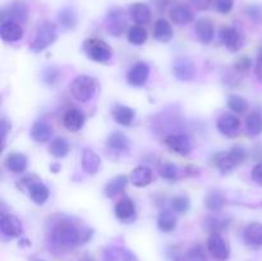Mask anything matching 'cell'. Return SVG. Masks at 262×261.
I'll return each instance as SVG.
<instances>
[{
    "mask_svg": "<svg viewBox=\"0 0 262 261\" xmlns=\"http://www.w3.org/2000/svg\"><path fill=\"white\" fill-rule=\"evenodd\" d=\"M90 235V230L82 229L71 220H60L51 229V240L61 247H76L89 240Z\"/></svg>",
    "mask_w": 262,
    "mask_h": 261,
    "instance_id": "obj_1",
    "label": "cell"
},
{
    "mask_svg": "<svg viewBox=\"0 0 262 261\" xmlns=\"http://www.w3.org/2000/svg\"><path fill=\"white\" fill-rule=\"evenodd\" d=\"M97 89H99V86H97L96 79L90 76L76 77L69 84L71 95L79 102H87L94 99Z\"/></svg>",
    "mask_w": 262,
    "mask_h": 261,
    "instance_id": "obj_2",
    "label": "cell"
},
{
    "mask_svg": "<svg viewBox=\"0 0 262 261\" xmlns=\"http://www.w3.org/2000/svg\"><path fill=\"white\" fill-rule=\"evenodd\" d=\"M247 159V151L241 146H235L228 153H219L214 156V165L223 173L233 170Z\"/></svg>",
    "mask_w": 262,
    "mask_h": 261,
    "instance_id": "obj_3",
    "label": "cell"
},
{
    "mask_svg": "<svg viewBox=\"0 0 262 261\" xmlns=\"http://www.w3.org/2000/svg\"><path fill=\"white\" fill-rule=\"evenodd\" d=\"M83 50L91 60L97 63H106L112 59V49L100 38H87L83 42Z\"/></svg>",
    "mask_w": 262,
    "mask_h": 261,
    "instance_id": "obj_4",
    "label": "cell"
},
{
    "mask_svg": "<svg viewBox=\"0 0 262 261\" xmlns=\"http://www.w3.org/2000/svg\"><path fill=\"white\" fill-rule=\"evenodd\" d=\"M56 37H58L56 26L51 22H45L37 30V33L31 44V50L33 53H41L48 46H50L56 40Z\"/></svg>",
    "mask_w": 262,
    "mask_h": 261,
    "instance_id": "obj_5",
    "label": "cell"
},
{
    "mask_svg": "<svg viewBox=\"0 0 262 261\" xmlns=\"http://www.w3.org/2000/svg\"><path fill=\"white\" fill-rule=\"evenodd\" d=\"M127 28V17L124 10L120 8H113L106 17V30L112 36L119 37Z\"/></svg>",
    "mask_w": 262,
    "mask_h": 261,
    "instance_id": "obj_6",
    "label": "cell"
},
{
    "mask_svg": "<svg viewBox=\"0 0 262 261\" xmlns=\"http://www.w3.org/2000/svg\"><path fill=\"white\" fill-rule=\"evenodd\" d=\"M207 250L212 255V257L216 258L217 261H227L230 255V248L227 241L219 234L214 233L207 240Z\"/></svg>",
    "mask_w": 262,
    "mask_h": 261,
    "instance_id": "obj_7",
    "label": "cell"
},
{
    "mask_svg": "<svg viewBox=\"0 0 262 261\" xmlns=\"http://www.w3.org/2000/svg\"><path fill=\"white\" fill-rule=\"evenodd\" d=\"M22 184H26V189H27L28 194L33 202H36L37 205H42L48 201L50 191L41 181H32L31 178H25L22 181Z\"/></svg>",
    "mask_w": 262,
    "mask_h": 261,
    "instance_id": "obj_8",
    "label": "cell"
},
{
    "mask_svg": "<svg viewBox=\"0 0 262 261\" xmlns=\"http://www.w3.org/2000/svg\"><path fill=\"white\" fill-rule=\"evenodd\" d=\"M165 145L168 146L169 150L179 154V155H188L193 147L191 137L187 135H182V133L168 136L165 138Z\"/></svg>",
    "mask_w": 262,
    "mask_h": 261,
    "instance_id": "obj_9",
    "label": "cell"
},
{
    "mask_svg": "<svg viewBox=\"0 0 262 261\" xmlns=\"http://www.w3.org/2000/svg\"><path fill=\"white\" fill-rule=\"evenodd\" d=\"M0 230L8 238H17L23 234V225L17 216L3 214L0 217Z\"/></svg>",
    "mask_w": 262,
    "mask_h": 261,
    "instance_id": "obj_10",
    "label": "cell"
},
{
    "mask_svg": "<svg viewBox=\"0 0 262 261\" xmlns=\"http://www.w3.org/2000/svg\"><path fill=\"white\" fill-rule=\"evenodd\" d=\"M148 76H150V67L143 61H138L128 72L127 81L130 86L141 87L147 82Z\"/></svg>",
    "mask_w": 262,
    "mask_h": 261,
    "instance_id": "obj_11",
    "label": "cell"
},
{
    "mask_svg": "<svg viewBox=\"0 0 262 261\" xmlns=\"http://www.w3.org/2000/svg\"><path fill=\"white\" fill-rule=\"evenodd\" d=\"M173 73L179 81H191L196 74V67L191 59L179 58L174 61Z\"/></svg>",
    "mask_w": 262,
    "mask_h": 261,
    "instance_id": "obj_12",
    "label": "cell"
},
{
    "mask_svg": "<svg viewBox=\"0 0 262 261\" xmlns=\"http://www.w3.org/2000/svg\"><path fill=\"white\" fill-rule=\"evenodd\" d=\"M27 19V8L22 3H14L4 8L2 12L3 22H26Z\"/></svg>",
    "mask_w": 262,
    "mask_h": 261,
    "instance_id": "obj_13",
    "label": "cell"
},
{
    "mask_svg": "<svg viewBox=\"0 0 262 261\" xmlns=\"http://www.w3.org/2000/svg\"><path fill=\"white\" fill-rule=\"evenodd\" d=\"M115 216L123 223H132L135 222L137 212H136V205L130 199L125 197V199L120 200L115 206Z\"/></svg>",
    "mask_w": 262,
    "mask_h": 261,
    "instance_id": "obj_14",
    "label": "cell"
},
{
    "mask_svg": "<svg viewBox=\"0 0 262 261\" xmlns=\"http://www.w3.org/2000/svg\"><path fill=\"white\" fill-rule=\"evenodd\" d=\"M222 42L229 49L230 51H238L242 48V36L239 35L235 28L233 27H223L219 32Z\"/></svg>",
    "mask_w": 262,
    "mask_h": 261,
    "instance_id": "obj_15",
    "label": "cell"
},
{
    "mask_svg": "<svg viewBox=\"0 0 262 261\" xmlns=\"http://www.w3.org/2000/svg\"><path fill=\"white\" fill-rule=\"evenodd\" d=\"M243 240L247 246L252 248L262 247V224L261 223H251L245 228Z\"/></svg>",
    "mask_w": 262,
    "mask_h": 261,
    "instance_id": "obj_16",
    "label": "cell"
},
{
    "mask_svg": "<svg viewBox=\"0 0 262 261\" xmlns=\"http://www.w3.org/2000/svg\"><path fill=\"white\" fill-rule=\"evenodd\" d=\"M239 128L241 120L234 114H224L217 120V129L220 130V133L225 136L237 135Z\"/></svg>",
    "mask_w": 262,
    "mask_h": 261,
    "instance_id": "obj_17",
    "label": "cell"
},
{
    "mask_svg": "<svg viewBox=\"0 0 262 261\" xmlns=\"http://www.w3.org/2000/svg\"><path fill=\"white\" fill-rule=\"evenodd\" d=\"M0 35L5 42H17L23 37V28L17 22H3Z\"/></svg>",
    "mask_w": 262,
    "mask_h": 261,
    "instance_id": "obj_18",
    "label": "cell"
},
{
    "mask_svg": "<svg viewBox=\"0 0 262 261\" xmlns=\"http://www.w3.org/2000/svg\"><path fill=\"white\" fill-rule=\"evenodd\" d=\"M63 124L71 132H78L84 124V114L79 109H69L63 117Z\"/></svg>",
    "mask_w": 262,
    "mask_h": 261,
    "instance_id": "obj_19",
    "label": "cell"
},
{
    "mask_svg": "<svg viewBox=\"0 0 262 261\" xmlns=\"http://www.w3.org/2000/svg\"><path fill=\"white\" fill-rule=\"evenodd\" d=\"M129 17L135 20L137 25H146L151 19V9L147 4L143 3H135L128 9Z\"/></svg>",
    "mask_w": 262,
    "mask_h": 261,
    "instance_id": "obj_20",
    "label": "cell"
},
{
    "mask_svg": "<svg viewBox=\"0 0 262 261\" xmlns=\"http://www.w3.org/2000/svg\"><path fill=\"white\" fill-rule=\"evenodd\" d=\"M130 182L136 187H146L152 182V170L146 165L135 168L130 173Z\"/></svg>",
    "mask_w": 262,
    "mask_h": 261,
    "instance_id": "obj_21",
    "label": "cell"
},
{
    "mask_svg": "<svg viewBox=\"0 0 262 261\" xmlns=\"http://www.w3.org/2000/svg\"><path fill=\"white\" fill-rule=\"evenodd\" d=\"M196 33L202 44H210L214 38V25L209 18H200L196 22Z\"/></svg>",
    "mask_w": 262,
    "mask_h": 261,
    "instance_id": "obj_22",
    "label": "cell"
},
{
    "mask_svg": "<svg viewBox=\"0 0 262 261\" xmlns=\"http://www.w3.org/2000/svg\"><path fill=\"white\" fill-rule=\"evenodd\" d=\"M53 136V128L43 120H37L33 123L31 127V137L36 141V142H48Z\"/></svg>",
    "mask_w": 262,
    "mask_h": 261,
    "instance_id": "obj_23",
    "label": "cell"
},
{
    "mask_svg": "<svg viewBox=\"0 0 262 261\" xmlns=\"http://www.w3.org/2000/svg\"><path fill=\"white\" fill-rule=\"evenodd\" d=\"M170 19L178 26L188 25L189 22L193 20V13L186 5H174L170 10Z\"/></svg>",
    "mask_w": 262,
    "mask_h": 261,
    "instance_id": "obj_24",
    "label": "cell"
},
{
    "mask_svg": "<svg viewBox=\"0 0 262 261\" xmlns=\"http://www.w3.org/2000/svg\"><path fill=\"white\" fill-rule=\"evenodd\" d=\"M81 164L82 168L87 174H96L97 170L100 169V165H101V159L95 151L87 148L82 154Z\"/></svg>",
    "mask_w": 262,
    "mask_h": 261,
    "instance_id": "obj_25",
    "label": "cell"
},
{
    "mask_svg": "<svg viewBox=\"0 0 262 261\" xmlns=\"http://www.w3.org/2000/svg\"><path fill=\"white\" fill-rule=\"evenodd\" d=\"M112 114L115 122L120 125H130L136 117L135 110L129 106H124V105H117L113 109Z\"/></svg>",
    "mask_w": 262,
    "mask_h": 261,
    "instance_id": "obj_26",
    "label": "cell"
},
{
    "mask_svg": "<svg viewBox=\"0 0 262 261\" xmlns=\"http://www.w3.org/2000/svg\"><path fill=\"white\" fill-rule=\"evenodd\" d=\"M154 37L160 42H169L173 38V28L166 19H158L154 25Z\"/></svg>",
    "mask_w": 262,
    "mask_h": 261,
    "instance_id": "obj_27",
    "label": "cell"
},
{
    "mask_svg": "<svg viewBox=\"0 0 262 261\" xmlns=\"http://www.w3.org/2000/svg\"><path fill=\"white\" fill-rule=\"evenodd\" d=\"M106 145L110 150L117 151V153H124V151L129 150V140L122 132L112 133L107 138Z\"/></svg>",
    "mask_w": 262,
    "mask_h": 261,
    "instance_id": "obj_28",
    "label": "cell"
},
{
    "mask_svg": "<svg viewBox=\"0 0 262 261\" xmlns=\"http://www.w3.org/2000/svg\"><path fill=\"white\" fill-rule=\"evenodd\" d=\"M105 261H136L135 255L130 251L122 247H109L105 250L104 253Z\"/></svg>",
    "mask_w": 262,
    "mask_h": 261,
    "instance_id": "obj_29",
    "label": "cell"
},
{
    "mask_svg": "<svg viewBox=\"0 0 262 261\" xmlns=\"http://www.w3.org/2000/svg\"><path fill=\"white\" fill-rule=\"evenodd\" d=\"M5 166L12 173H22L27 168V158L20 153L9 154L5 160Z\"/></svg>",
    "mask_w": 262,
    "mask_h": 261,
    "instance_id": "obj_30",
    "label": "cell"
},
{
    "mask_svg": "<svg viewBox=\"0 0 262 261\" xmlns=\"http://www.w3.org/2000/svg\"><path fill=\"white\" fill-rule=\"evenodd\" d=\"M228 225H229V220L225 219V217L217 216V215H210L204 220V228L209 230L211 234H214V233H219L220 234L223 230L227 229Z\"/></svg>",
    "mask_w": 262,
    "mask_h": 261,
    "instance_id": "obj_31",
    "label": "cell"
},
{
    "mask_svg": "<svg viewBox=\"0 0 262 261\" xmlns=\"http://www.w3.org/2000/svg\"><path fill=\"white\" fill-rule=\"evenodd\" d=\"M158 227L164 233L173 232L177 227V217L174 215V212L170 211V210H163L159 214Z\"/></svg>",
    "mask_w": 262,
    "mask_h": 261,
    "instance_id": "obj_32",
    "label": "cell"
},
{
    "mask_svg": "<svg viewBox=\"0 0 262 261\" xmlns=\"http://www.w3.org/2000/svg\"><path fill=\"white\" fill-rule=\"evenodd\" d=\"M58 20L60 23L61 27H64L66 30H72L77 26V20H78V17H77V12L74 8L66 7L58 13Z\"/></svg>",
    "mask_w": 262,
    "mask_h": 261,
    "instance_id": "obj_33",
    "label": "cell"
},
{
    "mask_svg": "<svg viewBox=\"0 0 262 261\" xmlns=\"http://www.w3.org/2000/svg\"><path fill=\"white\" fill-rule=\"evenodd\" d=\"M127 184L128 178L125 176L115 177L114 179L107 182L106 186H105V194H106V197H109V199H113V197H115L117 194H119L120 192L127 187Z\"/></svg>",
    "mask_w": 262,
    "mask_h": 261,
    "instance_id": "obj_34",
    "label": "cell"
},
{
    "mask_svg": "<svg viewBox=\"0 0 262 261\" xmlns=\"http://www.w3.org/2000/svg\"><path fill=\"white\" fill-rule=\"evenodd\" d=\"M225 205V197L220 192L212 191L205 199V206L209 211L219 212L222 211Z\"/></svg>",
    "mask_w": 262,
    "mask_h": 261,
    "instance_id": "obj_35",
    "label": "cell"
},
{
    "mask_svg": "<svg viewBox=\"0 0 262 261\" xmlns=\"http://www.w3.org/2000/svg\"><path fill=\"white\" fill-rule=\"evenodd\" d=\"M246 130L252 136L262 133V115L260 113H251L246 118Z\"/></svg>",
    "mask_w": 262,
    "mask_h": 261,
    "instance_id": "obj_36",
    "label": "cell"
},
{
    "mask_svg": "<svg viewBox=\"0 0 262 261\" xmlns=\"http://www.w3.org/2000/svg\"><path fill=\"white\" fill-rule=\"evenodd\" d=\"M147 40V31L140 25L132 26L128 30V41L133 45H143Z\"/></svg>",
    "mask_w": 262,
    "mask_h": 261,
    "instance_id": "obj_37",
    "label": "cell"
},
{
    "mask_svg": "<svg viewBox=\"0 0 262 261\" xmlns=\"http://www.w3.org/2000/svg\"><path fill=\"white\" fill-rule=\"evenodd\" d=\"M49 151L53 156L60 159L64 156L68 155L69 153V143L68 141L64 140V138H55L54 141H51L50 146H49Z\"/></svg>",
    "mask_w": 262,
    "mask_h": 261,
    "instance_id": "obj_38",
    "label": "cell"
},
{
    "mask_svg": "<svg viewBox=\"0 0 262 261\" xmlns=\"http://www.w3.org/2000/svg\"><path fill=\"white\" fill-rule=\"evenodd\" d=\"M228 106L230 110L235 113H243L245 110H247L248 102L245 97L239 96V95H230L228 97Z\"/></svg>",
    "mask_w": 262,
    "mask_h": 261,
    "instance_id": "obj_39",
    "label": "cell"
},
{
    "mask_svg": "<svg viewBox=\"0 0 262 261\" xmlns=\"http://www.w3.org/2000/svg\"><path fill=\"white\" fill-rule=\"evenodd\" d=\"M184 261H207L206 253L201 245H196L187 251Z\"/></svg>",
    "mask_w": 262,
    "mask_h": 261,
    "instance_id": "obj_40",
    "label": "cell"
},
{
    "mask_svg": "<svg viewBox=\"0 0 262 261\" xmlns=\"http://www.w3.org/2000/svg\"><path fill=\"white\" fill-rule=\"evenodd\" d=\"M160 176L164 179H168V181H176L179 176V169L178 166L174 165L173 163H164L160 166V170H159Z\"/></svg>",
    "mask_w": 262,
    "mask_h": 261,
    "instance_id": "obj_41",
    "label": "cell"
},
{
    "mask_svg": "<svg viewBox=\"0 0 262 261\" xmlns=\"http://www.w3.org/2000/svg\"><path fill=\"white\" fill-rule=\"evenodd\" d=\"M171 207L178 214L187 212L189 209V199L187 196H177L171 200Z\"/></svg>",
    "mask_w": 262,
    "mask_h": 261,
    "instance_id": "obj_42",
    "label": "cell"
},
{
    "mask_svg": "<svg viewBox=\"0 0 262 261\" xmlns=\"http://www.w3.org/2000/svg\"><path fill=\"white\" fill-rule=\"evenodd\" d=\"M60 79V71L58 68H48L43 72V81L49 86H54Z\"/></svg>",
    "mask_w": 262,
    "mask_h": 261,
    "instance_id": "obj_43",
    "label": "cell"
},
{
    "mask_svg": "<svg viewBox=\"0 0 262 261\" xmlns=\"http://www.w3.org/2000/svg\"><path fill=\"white\" fill-rule=\"evenodd\" d=\"M214 4L217 12L222 13V14H227L232 10L233 0H215Z\"/></svg>",
    "mask_w": 262,
    "mask_h": 261,
    "instance_id": "obj_44",
    "label": "cell"
},
{
    "mask_svg": "<svg viewBox=\"0 0 262 261\" xmlns=\"http://www.w3.org/2000/svg\"><path fill=\"white\" fill-rule=\"evenodd\" d=\"M251 178L258 186H262V163H258L257 165L253 166L252 171H251Z\"/></svg>",
    "mask_w": 262,
    "mask_h": 261,
    "instance_id": "obj_45",
    "label": "cell"
},
{
    "mask_svg": "<svg viewBox=\"0 0 262 261\" xmlns=\"http://www.w3.org/2000/svg\"><path fill=\"white\" fill-rule=\"evenodd\" d=\"M247 14L252 18L253 20H260L262 18V9L258 5H252L247 9Z\"/></svg>",
    "mask_w": 262,
    "mask_h": 261,
    "instance_id": "obj_46",
    "label": "cell"
},
{
    "mask_svg": "<svg viewBox=\"0 0 262 261\" xmlns=\"http://www.w3.org/2000/svg\"><path fill=\"white\" fill-rule=\"evenodd\" d=\"M192 5L199 10H205L211 5L212 0H191Z\"/></svg>",
    "mask_w": 262,
    "mask_h": 261,
    "instance_id": "obj_47",
    "label": "cell"
},
{
    "mask_svg": "<svg viewBox=\"0 0 262 261\" xmlns=\"http://www.w3.org/2000/svg\"><path fill=\"white\" fill-rule=\"evenodd\" d=\"M9 129H10V124L7 122V119H2V122H0V133H2L3 146H4L5 138H7V133Z\"/></svg>",
    "mask_w": 262,
    "mask_h": 261,
    "instance_id": "obj_48",
    "label": "cell"
},
{
    "mask_svg": "<svg viewBox=\"0 0 262 261\" xmlns=\"http://www.w3.org/2000/svg\"><path fill=\"white\" fill-rule=\"evenodd\" d=\"M251 66V60L248 58H241L238 60V63L235 64V68H238L239 71H247Z\"/></svg>",
    "mask_w": 262,
    "mask_h": 261,
    "instance_id": "obj_49",
    "label": "cell"
},
{
    "mask_svg": "<svg viewBox=\"0 0 262 261\" xmlns=\"http://www.w3.org/2000/svg\"><path fill=\"white\" fill-rule=\"evenodd\" d=\"M255 74L257 77V79L260 82H262V54L258 56L257 63H256V68H255Z\"/></svg>",
    "mask_w": 262,
    "mask_h": 261,
    "instance_id": "obj_50",
    "label": "cell"
}]
</instances>
